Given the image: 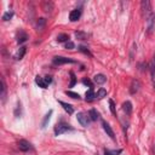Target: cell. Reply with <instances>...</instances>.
Segmentation results:
<instances>
[{
  "mask_svg": "<svg viewBox=\"0 0 155 155\" xmlns=\"http://www.w3.org/2000/svg\"><path fill=\"white\" fill-rule=\"evenodd\" d=\"M149 70H150L152 76L154 78V76H155V55H154V57H153L150 64H149Z\"/></svg>",
  "mask_w": 155,
  "mask_h": 155,
  "instance_id": "20",
  "label": "cell"
},
{
  "mask_svg": "<svg viewBox=\"0 0 155 155\" xmlns=\"http://www.w3.org/2000/svg\"><path fill=\"white\" fill-rule=\"evenodd\" d=\"M18 148H20V150H22V152H29V150H32V149H33V146L28 141L21 139L18 142Z\"/></svg>",
  "mask_w": 155,
  "mask_h": 155,
  "instance_id": "6",
  "label": "cell"
},
{
  "mask_svg": "<svg viewBox=\"0 0 155 155\" xmlns=\"http://www.w3.org/2000/svg\"><path fill=\"white\" fill-rule=\"evenodd\" d=\"M74 129L70 125H68V124H64V123H61V124H57L55 126V135L56 136H61L63 133H66V132L68 131H73Z\"/></svg>",
  "mask_w": 155,
  "mask_h": 155,
  "instance_id": "1",
  "label": "cell"
},
{
  "mask_svg": "<svg viewBox=\"0 0 155 155\" xmlns=\"http://www.w3.org/2000/svg\"><path fill=\"white\" fill-rule=\"evenodd\" d=\"M106 81H107V78L103 74H97V75L93 76V83L97 85H103Z\"/></svg>",
  "mask_w": 155,
  "mask_h": 155,
  "instance_id": "9",
  "label": "cell"
},
{
  "mask_svg": "<svg viewBox=\"0 0 155 155\" xmlns=\"http://www.w3.org/2000/svg\"><path fill=\"white\" fill-rule=\"evenodd\" d=\"M75 38L79 40H86L87 39V34L84 32H75Z\"/></svg>",
  "mask_w": 155,
  "mask_h": 155,
  "instance_id": "23",
  "label": "cell"
},
{
  "mask_svg": "<svg viewBox=\"0 0 155 155\" xmlns=\"http://www.w3.org/2000/svg\"><path fill=\"white\" fill-rule=\"evenodd\" d=\"M123 110L126 113V115H130V114L132 113V104H131V102L126 101L124 103V104H123Z\"/></svg>",
  "mask_w": 155,
  "mask_h": 155,
  "instance_id": "13",
  "label": "cell"
},
{
  "mask_svg": "<svg viewBox=\"0 0 155 155\" xmlns=\"http://www.w3.org/2000/svg\"><path fill=\"white\" fill-rule=\"evenodd\" d=\"M83 84H84V85H86V86H89L90 89H92V87H93V84L91 83L89 79H84V80H83Z\"/></svg>",
  "mask_w": 155,
  "mask_h": 155,
  "instance_id": "32",
  "label": "cell"
},
{
  "mask_svg": "<svg viewBox=\"0 0 155 155\" xmlns=\"http://www.w3.org/2000/svg\"><path fill=\"white\" fill-rule=\"evenodd\" d=\"M52 110H50L47 114H46V115H45V118H44V120H43V124H41V127L43 129H45V127H46V125H47V123L50 121V118H51V115H52Z\"/></svg>",
  "mask_w": 155,
  "mask_h": 155,
  "instance_id": "18",
  "label": "cell"
},
{
  "mask_svg": "<svg viewBox=\"0 0 155 155\" xmlns=\"http://www.w3.org/2000/svg\"><path fill=\"white\" fill-rule=\"evenodd\" d=\"M66 95L72 97V98H74V99H80V95L75 93V92H72V91H66Z\"/></svg>",
  "mask_w": 155,
  "mask_h": 155,
  "instance_id": "27",
  "label": "cell"
},
{
  "mask_svg": "<svg viewBox=\"0 0 155 155\" xmlns=\"http://www.w3.org/2000/svg\"><path fill=\"white\" fill-rule=\"evenodd\" d=\"M35 83H37V84H38V85H39L41 89H46V86H47L46 84H45V80H44V78L39 76V75L35 78Z\"/></svg>",
  "mask_w": 155,
  "mask_h": 155,
  "instance_id": "19",
  "label": "cell"
},
{
  "mask_svg": "<svg viewBox=\"0 0 155 155\" xmlns=\"http://www.w3.org/2000/svg\"><path fill=\"white\" fill-rule=\"evenodd\" d=\"M58 103L63 107V109H64V110H66L68 114H69V115L74 113V108H73L70 104H68V103H66V102H62V101H60Z\"/></svg>",
  "mask_w": 155,
  "mask_h": 155,
  "instance_id": "12",
  "label": "cell"
},
{
  "mask_svg": "<svg viewBox=\"0 0 155 155\" xmlns=\"http://www.w3.org/2000/svg\"><path fill=\"white\" fill-rule=\"evenodd\" d=\"M89 116H90V119L92 120V121H96V120L99 118V114L97 113L96 109H91V110L89 112Z\"/></svg>",
  "mask_w": 155,
  "mask_h": 155,
  "instance_id": "16",
  "label": "cell"
},
{
  "mask_svg": "<svg viewBox=\"0 0 155 155\" xmlns=\"http://www.w3.org/2000/svg\"><path fill=\"white\" fill-rule=\"evenodd\" d=\"M26 51H27V47H26V46L20 47L18 52L16 53V60H22V58H23V56H24V53H26Z\"/></svg>",
  "mask_w": 155,
  "mask_h": 155,
  "instance_id": "17",
  "label": "cell"
},
{
  "mask_svg": "<svg viewBox=\"0 0 155 155\" xmlns=\"http://www.w3.org/2000/svg\"><path fill=\"white\" fill-rule=\"evenodd\" d=\"M79 51H80V52H83V53H85V55H87V56H92V55H91V52L85 46H79Z\"/></svg>",
  "mask_w": 155,
  "mask_h": 155,
  "instance_id": "31",
  "label": "cell"
},
{
  "mask_svg": "<svg viewBox=\"0 0 155 155\" xmlns=\"http://www.w3.org/2000/svg\"><path fill=\"white\" fill-rule=\"evenodd\" d=\"M141 10H142V15L146 17L150 16L153 12H152V4L149 0H143V1L141 3Z\"/></svg>",
  "mask_w": 155,
  "mask_h": 155,
  "instance_id": "2",
  "label": "cell"
},
{
  "mask_svg": "<svg viewBox=\"0 0 155 155\" xmlns=\"http://www.w3.org/2000/svg\"><path fill=\"white\" fill-rule=\"evenodd\" d=\"M109 108H110V112L113 115H115L116 112H115V103H114L113 99H109Z\"/></svg>",
  "mask_w": 155,
  "mask_h": 155,
  "instance_id": "28",
  "label": "cell"
},
{
  "mask_svg": "<svg viewBox=\"0 0 155 155\" xmlns=\"http://www.w3.org/2000/svg\"><path fill=\"white\" fill-rule=\"evenodd\" d=\"M12 16H14V12H6V14H4L3 21H10L11 18H12Z\"/></svg>",
  "mask_w": 155,
  "mask_h": 155,
  "instance_id": "30",
  "label": "cell"
},
{
  "mask_svg": "<svg viewBox=\"0 0 155 155\" xmlns=\"http://www.w3.org/2000/svg\"><path fill=\"white\" fill-rule=\"evenodd\" d=\"M76 84V78H75V74L73 72H70V84H69V87H74Z\"/></svg>",
  "mask_w": 155,
  "mask_h": 155,
  "instance_id": "26",
  "label": "cell"
},
{
  "mask_svg": "<svg viewBox=\"0 0 155 155\" xmlns=\"http://www.w3.org/2000/svg\"><path fill=\"white\" fill-rule=\"evenodd\" d=\"M147 29H148V33L152 34L153 30H154V27H155V14H152L150 16L147 17Z\"/></svg>",
  "mask_w": 155,
  "mask_h": 155,
  "instance_id": "4",
  "label": "cell"
},
{
  "mask_svg": "<svg viewBox=\"0 0 155 155\" xmlns=\"http://www.w3.org/2000/svg\"><path fill=\"white\" fill-rule=\"evenodd\" d=\"M45 23H46V20L45 18H39L38 22H37V27L39 28V29H41V28H44Z\"/></svg>",
  "mask_w": 155,
  "mask_h": 155,
  "instance_id": "29",
  "label": "cell"
},
{
  "mask_svg": "<svg viewBox=\"0 0 155 155\" xmlns=\"http://www.w3.org/2000/svg\"><path fill=\"white\" fill-rule=\"evenodd\" d=\"M121 152H123L121 149H118V150H108V149H106V150H104V155H119Z\"/></svg>",
  "mask_w": 155,
  "mask_h": 155,
  "instance_id": "25",
  "label": "cell"
},
{
  "mask_svg": "<svg viewBox=\"0 0 155 155\" xmlns=\"http://www.w3.org/2000/svg\"><path fill=\"white\" fill-rule=\"evenodd\" d=\"M74 47H75V45H74V43H72V41H67V43H66V49L72 50V49H74Z\"/></svg>",
  "mask_w": 155,
  "mask_h": 155,
  "instance_id": "33",
  "label": "cell"
},
{
  "mask_svg": "<svg viewBox=\"0 0 155 155\" xmlns=\"http://www.w3.org/2000/svg\"><path fill=\"white\" fill-rule=\"evenodd\" d=\"M80 16H81V11H80L79 9L73 10L72 12L69 14V20H70L72 22H75V21H78V20L80 18Z\"/></svg>",
  "mask_w": 155,
  "mask_h": 155,
  "instance_id": "10",
  "label": "cell"
},
{
  "mask_svg": "<svg viewBox=\"0 0 155 155\" xmlns=\"http://www.w3.org/2000/svg\"><path fill=\"white\" fill-rule=\"evenodd\" d=\"M67 63H75V61L72 58H67V57H60V56H57L53 58V64H56V66L67 64Z\"/></svg>",
  "mask_w": 155,
  "mask_h": 155,
  "instance_id": "5",
  "label": "cell"
},
{
  "mask_svg": "<svg viewBox=\"0 0 155 155\" xmlns=\"http://www.w3.org/2000/svg\"><path fill=\"white\" fill-rule=\"evenodd\" d=\"M53 9V4L51 3V1H46V3H44V10H45V12H51V10Z\"/></svg>",
  "mask_w": 155,
  "mask_h": 155,
  "instance_id": "21",
  "label": "cell"
},
{
  "mask_svg": "<svg viewBox=\"0 0 155 155\" xmlns=\"http://www.w3.org/2000/svg\"><path fill=\"white\" fill-rule=\"evenodd\" d=\"M153 153L155 154V144H154V149H153Z\"/></svg>",
  "mask_w": 155,
  "mask_h": 155,
  "instance_id": "35",
  "label": "cell"
},
{
  "mask_svg": "<svg viewBox=\"0 0 155 155\" xmlns=\"http://www.w3.org/2000/svg\"><path fill=\"white\" fill-rule=\"evenodd\" d=\"M139 86H141V84H139V81L138 80H132V83H131V87H130V92L132 93V95H135V93H137L138 92V90H139Z\"/></svg>",
  "mask_w": 155,
  "mask_h": 155,
  "instance_id": "8",
  "label": "cell"
},
{
  "mask_svg": "<svg viewBox=\"0 0 155 155\" xmlns=\"http://www.w3.org/2000/svg\"><path fill=\"white\" fill-rule=\"evenodd\" d=\"M102 126H103V129H104V131L107 132V135L110 137L112 139H115V135H114V131L112 130L110 126H109V124H107L106 121H102Z\"/></svg>",
  "mask_w": 155,
  "mask_h": 155,
  "instance_id": "7",
  "label": "cell"
},
{
  "mask_svg": "<svg viewBox=\"0 0 155 155\" xmlns=\"http://www.w3.org/2000/svg\"><path fill=\"white\" fill-rule=\"evenodd\" d=\"M76 119H78V121L79 124L84 126V127H87V126L90 125V116L87 115V114H85V113H79L78 115H76Z\"/></svg>",
  "mask_w": 155,
  "mask_h": 155,
  "instance_id": "3",
  "label": "cell"
},
{
  "mask_svg": "<svg viewBox=\"0 0 155 155\" xmlns=\"http://www.w3.org/2000/svg\"><path fill=\"white\" fill-rule=\"evenodd\" d=\"M28 35L23 32V30H20L18 34H17V43L18 44H23L24 41H27Z\"/></svg>",
  "mask_w": 155,
  "mask_h": 155,
  "instance_id": "11",
  "label": "cell"
},
{
  "mask_svg": "<svg viewBox=\"0 0 155 155\" xmlns=\"http://www.w3.org/2000/svg\"><path fill=\"white\" fill-rule=\"evenodd\" d=\"M93 98H96V93L93 92V89H90L87 92H86V95H85V99L87 102H91Z\"/></svg>",
  "mask_w": 155,
  "mask_h": 155,
  "instance_id": "14",
  "label": "cell"
},
{
  "mask_svg": "<svg viewBox=\"0 0 155 155\" xmlns=\"http://www.w3.org/2000/svg\"><path fill=\"white\" fill-rule=\"evenodd\" d=\"M69 37L67 35V34H60L58 37H57V41L58 43H63V41H69Z\"/></svg>",
  "mask_w": 155,
  "mask_h": 155,
  "instance_id": "24",
  "label": "cell"
},
{
  "mask_svg": "<svg viewBox=\"0 0 155 155\" xmlns=\"http://www.w3.org/2000/svg\"><path fill=\"white\" fill-rule=\"evenodd\" d=\"M44 80H45V84H46V85H50L51 83H52V78H51V76H45L44 78Z\"/></svg>",
  "mask_w": 155,
  "mask_h": 155,
  "instance_id": "34",
  "label": "cell"
},
{
  "mask_svg": "<svg viewBox=\"0 0 155 155\" xmlns=\"http://www.w3.org/2000/svg\"><path fill=\"white\" fill-rule=\"evenodd\" d=\"M106 96H107V91L104 89H99L98 91H97V93H96V98L101 99V98H103V97H106Z\"/></svg>",
  "mask_w": 155,
  "mask_h": 155,
  "instance_id": "22",
  "label": "cell"
},
{
  "mask_svg": "<svg viewBox=\"0 0 155 155\" xmlns=\"http://www.w3.org/2000/svg\"><path fill=\"white\" fill-rule=\"evenodd\" d=\"M0 97H1V101L5 102V99H6V85H5L4 79H1V95H0Z\"/></svg>",
  "mask_w": 155,
  "mask_h": 155,
  "instance_id": "15",
  "label": "cell"
}]
</instances>
